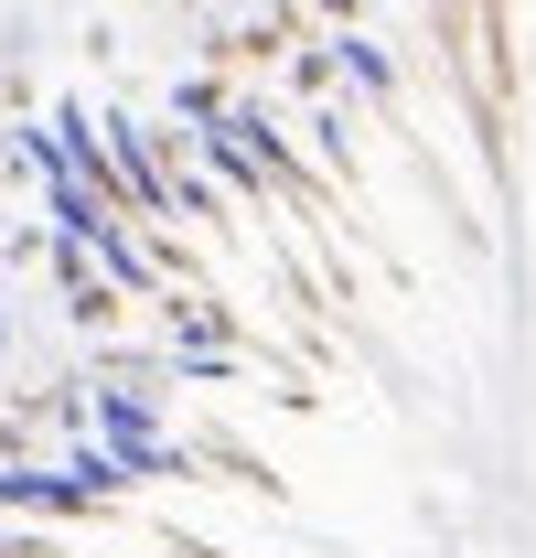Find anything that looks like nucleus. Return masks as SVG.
Masks as SVG:
<instances>
[{
    "instance_id": "obj_1",
    "label": "nucleus",
    "mask_w": 536,
    "mask_h": 558,
    "mask_svg": "<svg viewBox=\"0 0 536 558\" xmlns=\"http://www.w3.org/2000/svg\"><path fill=\"white\" fill-rule=\"evenodd\" d=\"M333 54H343V75H354V86H376V97H387V86H398V75H387V54H376V44H365V33H333Z\"/></svg>"
},
{
    "instance_id": "obj_2",
    "label": "nucleus",
    "mask_w": 536,
    "mask_h": 558,
    "mask_svg": "<svg viewBox=\"0 0 536 558\" xmlns=\"http://www.w3.org/2000/svg\"><path fill=\"white\" fill-rule=\"evenodd\" d=\"M11 354H22V323H11V301H0V365H11Z\"/></svg>"
}]
</instances>
